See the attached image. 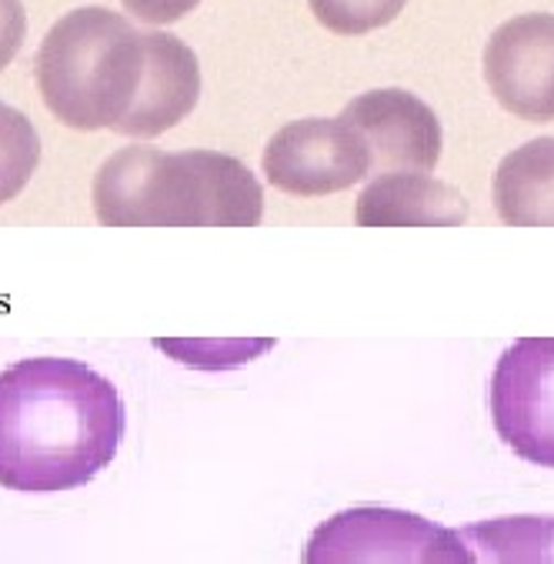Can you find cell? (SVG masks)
<instances>
[{
	"mask_svg": "<svg viewBox=\"0 0 554 564\" xmlns=\"http://www.w3.org/2000/svg\"><path fill=\"white\" fill-rule=\"evenodd\" d=\"M28 37V14L21 0H0V70L21 54Z\"/></svg>",
	"mask_w": 554,
	"mask_h": 564,
	"instance_id": "obj_15",
	"label": "cell"
},
{
	"mask_svg": "<svg viewBox=\"0 0 554 564\" xmlns=\"http://www.w3.org/2000/svg\"><path fill=\"white\" fill-rule=\"evenodd\" d=\"M458 531L475 564H554V514H508Z\"/></svg>",
	"mask_w": 554,
	"mask_h": 564,
	"instance_id": "obj_12",
	"label": "cell"
},
{
	"mask_svg": "<svg viewBox=\"0 0 554 564\" xmlns=\"http://www.w3.org/2000/svg\"><path fill=\"white\" fill-rule=\"evenodd\" d=\"M301 564H475V554L458 528L365 505L321 521L304 541Z\"/></svg>",
	"mask_w": 554,
	"mask_h": 564,
	"instance_id": "obj_4",
	"label": "cell"
},
{
	"mask_svg": "<svg viewBox=\"0 0 554 564\" xmlns=\"http://www.w3.org/2000/svg\"><path fill=\"white\" fill-rule=\"evenodd\" d=\"M341 121L368 138L378 174H431L445 148L434 110L401 87L355 97Z\"/></svg>",
	"mask_w": 554,
	"mask_h": 564,
	"instance_id": "obj_8",
	"label": "cell"
},
{
	"mask_svg": "<svg viewBox=\"0 0 554 564\" xmlns=\"http://www.w3.org/2000/svg\"><path fill=\"white\" fill-rule=\"evenodd\" d=\"M124 11L144 24H174L181 18H187L200 0H121Z\"/></svg>",
	"mask_w": 554,
	"mask_h": 564,
	"instance_id": "obj_16",
	"label": "cell"
},
{
	"mask_svg": "<svg viewBox=\"0 0 554 564\" xmlns=\"http://www.w3.org/2000/svg\"><path fill=\"white\" fill-rule=\"evenodd\" d=\"M144 34L118 11L77 8L44 37L34 74L51 115L74 131H115L144 80Z\"/></svg>",
	"mask_w": 554,
	"mask_h": 564,
	"instance_id": "obj_3",
	"label": "cell"
},
{
	"mask_svg": "<svg viewBox=\"0 0 554 564\" xmlns=\"http://www.w3.org/2000/svg\"><path fill=\"white\" fill-rule=\"evenodd\" d=\"M495 210L511 228H554V138H534L495 171Z\"/></svg>",
	"mask_w": 554,
	"mask_h": 564,
	"instance_id": "obj_11",
	"label": "cell"
},
{
	"mask_svg": "<svg viewBox=\"0 0 554 564\" xmlns=\"http://www.w3.org/2000/svg\"><path fill=\"white\" fill-rule=\"evenodd\" d=\"M124 431L118 388L84 361L28 358L0 371V488H84L118 458Z\"/></svg>",
	"mask_w": 554,
	"mask_h": 564,
	"instance_id": "obj_1",
	"label": "cell"
},
{
	"mask_svg": "<svg viewBox=\"0 0 554 564\" xmlns=\"http://www.w3.org/2000/svg\"><path fill=\"white\" fill-rule=\"evenodd\" d=\"M144 80L141 90L124 115V121L115 128L124 138H157L181 124L200 97V64L194 51L164 31L144 34Z\"/></svg>",
	"mask_w": 554,
	"mask_h": 564,
	"instance_id": "obj_9",
	"label": "cell"
},
{
	"mask_svg": "<svg viewBox=\"0 0 554 564\" xmlns=\"http://www.w3.org/2000/svg\"><path fill=\"white\" fill-rule=\"evenodd\" d=\"M41 161V138L18 107L0 100V204H11Z\"/></svg>",
	"mask_w": 554,
	"mask_h": 564,
	"instance_id": "obj_13",
	"label": "cell"
},
{
	"mask_svg": "<svg viewBox=\"0 0 554 564\" xmlns=\"http://www.w3.org/2000/svg\"><path fill=\"white\" fill-rule=\"evenodd\" d=\"M355 220L361 228H448L468 220V200L431 174H378L358 194Z\"/></svg>",
	"mask_w": 554,
	"mask_h": 564,
	"instance_id": "obj_10",
	"label": "cell"
},
{
	"mask_svg": "<svg viewBox=\"0 0 554 564\" xmlns=\"http://www.w3.org/2000/svg\"><path fill=\"white\" fill-rule=\"evenodd\" d=\"M485 80L508 115L554 121V14H521L485 44Z\"/></svg>",
	"mask_w": 554,
	"mask_h": 564,
	"instance_id": "obj_7",
	"label": "cell"
},
{
	"mask_svg": "<svg viewBox=\"0 0 554 564\" xmlns=\"http://www.w3.org/2000/svg\"><path fill=\"white\" fill-rule=\"evenodd\" d=\"M374 171L368 138L341 118L284 124L264 148V177L294 197H324L361 184Z\"/></svg>",
	"mask_w": 554,
	"mask_h": 564,
	"instance_id": "obj_5",
	"label": "cell"
},
{
	"mask_svg": "<svg viewBox=\"0 0 554 564\" xmlns=\"http://www.w3.org/2000/svg\"><path fill=\"white\" fill-rule=\"evenodd\" d=\"M94 214L107 228H254L264 194L231 154L134 144L100 164Z\"/></svg>",
	"mask_w": 554,
	"mask_h": 564,
	"instance_id": "obj_2",
	"label": "cell"
},
{
	"mask_svg": "<svg viewBox=\"0 0 554 564\" xmlns=\"http://www.w3.org/2000/svg\"><path fill=\"white\" fill-rule=\"evenodd\" d=\"M491 421L518 458L554 468V337H521L495 365Z\"/></svg>",
	"mask_w": 554,
	"mask_h": 564,
	"instance_id": "obj_6",
	"label": "cell"
},
{
	"mask_svg": "<svg viewBox=\"0 0 554 564\" xmlns=\"http://www.w3.org/2000/svg\"><path fill=\"white\" fill-rule=\"evenodd\" d=\"M311 14L321 28L341 37H361L378 28H388L408 0H307Z\"/></svg>",
	"mask_w": 554,
	"mask_h": 564,
	"instance_id": "obj_14",
	"label": "cell"
}]
</instances>
